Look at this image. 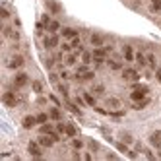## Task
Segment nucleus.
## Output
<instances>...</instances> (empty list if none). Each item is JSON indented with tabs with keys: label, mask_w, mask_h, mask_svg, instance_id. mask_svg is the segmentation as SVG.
<instances>
[{
	"label": "nucleus",
	"mask_w": 161,
	"mask_h": 161,
	"mask_svg": "<svg viewBox=\"0 0 161 161\" xmlns=\"http://www.w3.org/2000/svg\"><path fill=\"white\" fill-rule=\"evenodd\" d=\"M148 93H149V89H148L146 85H142V87H138V89H132L130 99H132V103H136V101H144L146 97H148Z\"/></svg>",
	"instance_id": "obj_1"
},
{
	"label": "nucleus",
	"mask_w": 161,
	"mask_h": 161,
	"mask_svg": "<svg viewBox=\"0 0 161 161\" xmlns=\"http://www.w3.org/2000/svg\"><path fill=\"white\" fill-rule=\"evenodd\" d=\"M43 146L39 144V142H29V146H27V151H29V155H33V157H41L43 155V149H41Z\"/></svg>",
	"instance_id": "obj_2"
},
{
	"label": "nucleus",
	"mask_w": 161,
	"mask_h": 161,
	"mask_svg": "<svg viewBox=\"0 0 161 161\" xmlns=\"http://www.w3.org/2000/svg\"><path fill=\"white\" fill-rule=\"evenodd\" d=\"M122 78L128 80V82H136V80L140 78V74H138V70H134V68H124L122 70Z\"/></svg>",
	"instance_id": "obj_3"
},
{
	"label": "nucleus",
	"mask_w": 161,
	"mask_h": 161,
	"mask_svg": "<svg viewBox=\"0 0 161 161\" xmlns=\"http://www.w3.org/2000/svg\"><path fill=\"white\" fill-rule=\"evenodd\" d=\"M2 101H4L6 107H16V105H17V95L12 93V91H6L4 97H2Z\"/></svg>",
	"instance_id": "obj_4"
},
{
	"label": "nucleus",
	"mask_w": 161,
	"mask_h": 161,
	"mask_svg": "<svg viewBox=\"0 0 161 161\" xmlns=\"http://www.w3.org/2000/svg\"><path fill=\"white\" fill-rule=\"evenodd\" d=\"M43 45H45V49H55V47H58V35H49V37H45V41H43Z\"/></svg>",
	"instance_id": "obj_5"
},
{
	"label": "nucleus",
	"mask_w": 161,
	"mask_h": 161,
	"mask_svg": "<svg viewBox=\"0 0 161 161\" xmlns=\"http://www.w3.org/2000/svg\"><path fill=\"white\" fill-rule=\"evenodd\" d=\"M37 142H39V144H41L43 148H51L52 144H55V140H52V136H51V134H41Z\"/></svg>",
	"instance_id": "obj_6"
},
{
	"label": "nucleus",
	"mask_w": 161,
	"mask_h": 161,
	"mask_svg": "<svg viewBox=\"0 0 161 161\" xmlns=\"http://www.w3.org/2000/svg\"><path fill=\"white\" fill-rule=\"evenodd\" d=\"M22 66H23V58H22L20 55L12 56V58H10V62H8V68H12V70H16V68H22Z\"/></svg>",
	"instance_id": "obj_7"
},
{
	"label": "nucleus",
	"mask_w": 161,
	"mask_h": 161,
	"mask_svg": "<svg viewBox=\"0 0 161 161\" xmlns=\"http://www.w3.org/2000/svg\"><path fill=\"white\" fill-rule=\"evenodd\" d=\"M149 144L154 146V148H157V149L161 148V130H155V132L149 136Z\"/></svg>",
	"instance_id": "obj_8"
},
{
	"label": "nucleus",
	"mask_w": 161,
	"mask_h": 161,
	"mask_svg": "<svg viewBox=\"0 0 161 161\" xmlns=\"http://www.w3.org/2000/svg\"><path fill=\"white\" fill-rule=\"evenodd\" d=\"M62 37L64 39H74V37H78V31L76 29H72V27H62Z\"/></svg>",
	"instance_id": "obj_9"
},
{
	"label": "nucleus",
	"mask_w": 161,
	"mask_h": 161,
	"mask_svg": "<svg viewBox=\"0 0 161 161\" xmlns=\"http://www.w3.org/2000/svg\"><path fill=\"white\" fill-rule=\"evenodd\" d=\"M35 124H37V117H23V120H22L23 128H33Z\"/></svg>",
	"instance_id": "obj_10"
},
{
	"label": "nucleus",
	"mask_w": 161,
	"mask_h": 161,
	"mask_svg": "<svg viewBox=\"0 0 161 161\" xmlns=\"http://www.w3.org/2000/svg\"><path fill=\"white\" fill-rule=\"evenodd\" d=\"M107 47H95L93 49V58H105L107 56Z\"/></svg>",
	"instance_id": "obj_11"
},
{
	"label": "nucleus",
	"mask_w": 161,
	"mask_h": 161,
	"mask_svg": "<svg viewBox=\"0 0 161 161\" xmlns=\"http://www.w3.org/2000/svg\"><path fill=\"white\" fill-rule=\"evenodd\" d=\"M27 76H25V74H17L16 78H14V84H16V87H22V85H25V84H27Z\"/></svg>",
	"instance_id": "obj_12"
},
{
	"label": "nucleus",
	"mask_w": 161,
	"mask_h": 161,
	"mask_svg": "<svg viewBox=\"0 0 161 161\" xmlns=\"http://www.w3.org/2000/svg\"><path fill=\"white\" fill-rule=\"evenodd\" d=\"M122 55H124V58H126L128 62L134 58V51H132V47H130V45H124V47H122Z\"/></svg>",
	"instance_id": "obj_13"
},
{
	"label": "nucleus",
	"mask_w": 161,
	"mask_h": 161,
	"mask_svg": "<svg viewBox=\"0 0 161 161\" xmlns=\"http://www.w3.org/2000/svg\"><path fill=\"white\" fill-rule=\"evenodd\" d=\"M107 107H109V109H119V107H120V99H119V97H109V99H107Z\"/></svg>",
	"instance_id": "obj_14"
},
{
	"label": "nucleus",
	"mask_w": 161,
	"mask_h": 161,
	"mask_svg": "<svg viewBox=\"0 0 161 161\" xmlns=\"http://www.w3.org/2000/svg\"><path fill=\"white\" fill-rule=\"evenodd\" d=\"M84 99H85V103H87L89 107H97V99H95V95H91V93H84Z\"/></svg>",
	"instance_id": "obj_15"
},
{
	"label": "nucleus",
	"mask_w": 161,
	"mask_h": 161,
	"mask_svg": "<svg viewBox=\"0 0 161 161\" xmlns=\"http://www.w3.org/2000/svg\"><path fill=\"white\" fill-rule=\"evenodd\" d=\"M93 78H95V74L89 72V70L84 72V74H80V76H76V80H82V82H89V80H93Z\"/></svg>",
	"instance_id": "obj_16"
},
{
	"label": "nucleus",
	"mask_w": 161,
	"mask_h": 161,
	"mask_svg": "<svg viewBox=\"0 0 161 161\" xmlns=\"http://www.w3.org/2000/svg\"><path fill=\"white\" fill-rule=\"evenodd\" d=\"M89 41H91V45H93V47H101V45H103V37H101V35H91V39H89Z\"/></svg>",
	"instance_id": "obj_17"
},
{
	"label": "nucleus",
	"mask_w": 161,
	"mask_h": 161,
	"mask_svg": "<svg viewBox=\"0 0 161 161\" xmlns=\"http://www.w3.org/2000/svg\"><path fill=\"white\" fill-rule=\"evenodd\" d=\"M136 62L140 64V68H144V66H148V58L144 56V52H138V55H136Z\"/></svg>",
	"instance_id": "obj_18"
},
{
	"label": "nucleus",
	"mask_w": 161,
	"mask_h": 161,
	"mask_svg": "<svg viewBox=\"0 0 161 161\" xmlns=\"http://www.w3.org/2000/svg\"><path fill=\"white\" fill-rule=\"evenodd\" d=\"M66 136H70V138H76V134H78V130H76V126L74 124H66Z\"/></svg>",
	"instance_id": "obj_19"
},
{
	"label": "nucleus",
	"mask_w": 161,
	"mask_h": 161,
	"mask_svg": "<svg viewBox=\"0 0 161 161\" xmlns=\"http://www.w3.org/2000/svg\"><path fill=\"white\" fill-rule=\"evenodd\" d=\"M47 29H49L51 33H56V31L60 29V23H58V22H55V20H51V23L47 25Z\"/></svg>",
	"instance_id": "obj_20"
},
{
	"label": "nucleus",
	"mask_w": 161,
	"mask_h": 161,
	"mask_svg": "<svg viewBox=\"0 0 161 161\" xmlns=\"http://www.w3.org/2000/svg\"><path fill=\"white\" fill-rule=\"evenodd\" d=\"M52 130H55V128H52V124H49V122L41 124V128H39V132H41V134H51Z\"/></svg>",
	"instance_id": "obj_21"
},
{
	"label": "nucleus",
	"mask_w": 161,
	"mask_h": 161,
	"mask_svg": "<svg viewBox=\"0 0 161 161\" xmlns=\"http://www.w3.org/2000/svg\"><path fill=\"white\" fill-rule=\"evenodd\" d=\"M49 115H51V119H52V120H60V117H62L60 111L56 109V107H55V109H51V111H49Z\"/></svg>",
	"instance_id": "obj_22"
},
{
	"label": "nucleus",
	"mask_w": 161,
	"mask_h": 161,
	"mask_svg": "<svg viewBox=\"0 0 161 161\" xmlns=\"http://www.w3.org/2000/svg\"><path fill=\"white\" fill-rule=\"evenodd\" d=\"M49 117H51V115H47V113H39V115H37V122H39V124H45V122L49 120Z\"/></svg>",
	"instance_id": "obj_23"
},
{
	"label": "nucleus",
	"mask_w": 161,
	"mask_h": 161,
	"mask_svg": "<svg viewBox=\"0 0 161 161\" xmlns=\"http://www.w3.org/2000/svg\"><path fill=\"white\" fill-rule=\"evenodd\" d=\"M109 117H115V119H120V117H124V111H120V109H115V111H109Z\"/></svg>",
	"instance_id": "obj_24"
},
{
	"label": "nucleus",
	"mask_w": 161,
	"mask_h": 161,
	"mask_svg": "<svg viewBox=\"0 0 161 161\" xmlns=\"http://www.w3.org/2000/svg\"><path fill=\"white\" fill-rule=\"evenodd\" d=\"M161 10V0H151V12H159Z\"/></svg>",
	"instance_id": "obj_25"
},
{
	"label": "nucleus",
	"mask_w": 161,
	"mask_h": 161,
	"mask_svg": "<svg viewBox=\"0 0 161 161\" xmlns=\"http://www.w3.org/2000/svg\"><path fill=\"white\" fill-rule=\"evenodd\" d=\"M120 140L124 142V144H132V142H134L132 136H130V134H126V132H122V134H120Z\"/></svg>",
	"instance_id": "obj_26"
},
{
	"label": "nucleus",
	"mask_w": 161,
	"mask_h": 161,
	"mask_svg": "<svg viewBox=\"0 0 161 161\" xmlns=\"http://www.w3.org/2000/svg\"><path fill=\"white\" fill-rule=\"evenodd\" d=\"M76 56H78V52H74V55H68V56H66V64H68V66L76 64Z\"/></svg>",
	"instance_id": "obj_27"
},
{
	"label": "nucleus",
	"mask_w": 161,
	"mask_h": 161,
	"mask_svg": "<svg viewBox=\"0 0 161 161\" xmlns=\"http://www.w3.org/2000/svg\"><path fill=\"white\" fill-rule=\"evenodd\" d=\"M72 148H74V149H82V148H84V142L78 140V138H74V140H72Z\"/></svg>",
	"instance_id": "obj_28"
},
{
	"label": "nucleus",
	"mask_w": 161,
	"mask_h": 161,
	"mask_svg": "<svg viewBox=\"0 0 161 161\" xmlns=\"http://www.w3.org/2000/svg\"><path fill=\"white\" fill-rule=\"evenodd\" d=\"M107 64H109L111 70H120V62H117V60H109Z\"/></svg>",
	"instance_id": "obj_29"
},
{
	"label": "nucleus",
	"mask_w": 161,
	"mask_h": 161,
	"mask_svg": "<svg viewBox=\"0 0 161 161\" xmlns=\"http://www.w3.org/2000/svg\"><path fill=\"white\" fill-rule=\"evenodd\" d=\"M31 87H33V91H35V93H41V91H43V84H41V82H33Z\"/></svg>",
	"instance_id": "obj_30"
},
{
	"label": "nucleus",
	"mask_w": 161,
	"mask_h": 161,
	"mask_svg": "<svg viewBox=\"0 0 161 161\" xmlns=\"http://www.w3.org/2000/svg\"><path fill=\"white\" fill-rule=\"evenodd\" d=\"M66 105H68V109L72 111V113H76V115H82V111H80V109H78V107H76L74 103H70V101H66Z\"/></svg>",
	"instance_id": "obj_31"
},
{
	"label": "nucleus",
	"mask_w": 161,
	"mask_h": 161,
	"mask_svg": "<svg viewBox=\"0 0 161 161\" xmlns=\"http://www.w3.org/2000/svg\"><path fill=\"white\" fill-rule=\"evenodd\" d=\"M93 58V55H89V52H82V60H84V64H89Z\"/></svg>",
	"instance_id": "obj_32"
},
{
	"label": "nucleus",
	"mask_w": 161,
	"mask_h": 161,
	"mask_svg": "<svg viewBox=\"0 0 161 161\" xmlns=\"http://www.w3.org/2000/svg\"><path fill=\"white\" fill-rule=\"evenodd\" d=\"M58 91H60V93H62V95H64L66 99H68V87H66V85H62V84H58Z\"/></svg>",
	"instance_id": "obj_33"
},
{
	"label": "nucleus",
	"mask_w": 161,
	"mask_h": 161,
	"mask_svg": "<svg viewBox=\"0 0 161 161\" xmlns=\"http://www.w3.org/2000/svg\"><path fill=\"white\" fill-rule=\"evenodd\" d=\"M103 91H105V87H103L101 84H95V85H93V93H99V95H101Z\"/></svg>",
	"instance_id": "obj_34"
},
{
	"label": "nucleus",
	"mask_w": 161,
	"mask_h": 161,
	"mask_svg": "<svg viewBox=\"0 0 161 161\" xmlns=\"http://www.w3.org/2000/svg\"><path fill=\"white\" fill-rule=\"evenodd\" d=\"M82 47V41H80V37H74L72 39V49H80Z\"/></svg>",
	"instance_id": "obj_35"
},
{
	"label": "nucleus",
	"mask_w": 161,
	"mask_h": 161,
	"mask_svg": "<svg viewBox=\"0 0 161 161\" xmlns=\"http://www.w3.org/2000/svg\"><path fill=\"white\" fill-rule=\"evenodd\" d=\"M146 58H148V64H149L151 68H155V56H154V55H148Z\"/></svg>",
	"instance_id": "obj_36"
},
{
	"label": "nucleus",
	"mask_w": 161,
	"mask_h": 161,
	"mask_svg": "<svg viewBox=\"0 0 161 161\" xmlns=\"http://www.w3.org/2000/svg\"><path fill=\"white\" fill-rule=\"evenodd\" d=\"M84 72H87V64H82V66H78V70H76V76L84 74Z\"/></svg>",
	"instance_id": "obj_37"
},
{
	"label": "nucleus",
	"mask_w": 161,
	"mask_h": 161,
	"mask_svg": "<svg viewBox=\"0 0 161 161\" xmlns=\"http://www.w3.org/2000/svg\"><path fill=\"white\" fill-rule=\"evenodd\" d=\"M89 149H91V151H99V144H97V142H89Z\"/></svg>",
	"instance_id": "obj_38"
},
{
	"label": "nucleus",
	"mask_w": 161,
	"mask_h": 161,
	"mask_svg": "<svg viewBox=\"0 0 161 161\" xmlns=\"http://www.w3.org/2000/svg\"><path fill=\"white\" fill-rule=\"evenodd\" d=\"M56 130H58L60 134H64V132H66V124H62V122H58V124H56Z\"/></svg>",
	"instance_id": "obj_39"
},
{
	"label": "nucleus",
	"mask_w": 161,
	"mask_h": 161,
	"mask_svg": "<svg viewBox=\"0 0 161 161\" xmlns=\"http://www.w3.org/2000/svg\"><path fill=\"white\" fill-rule=\"evenodd\" d=\"M62 51H64V52H70V51H72V45H68V43H62Z\"/></svg>",
	"instance_id": "obj_40"
},
{
	"label": "nucleus",
	"mask_w": 161,
	"mask_h": 161,
	"mask_svg": "<svg viewBox=\"0 0 161 161\" xmlns=\"http://www.w3.org/2000/svg\"><path fill=\"white\" fill-rule=\"evenodd\" d=\"M93 64H95L97 68H101V66H103V58H93Z\"/></svg>",
	"instance_id": "obj_41"
},
{
	"label": "nucleus",
	"mask_w": 161,
	"mask_h": 161,
	"mask_svg": "<svg viewBox=\"0 0 161 161\" xmlns=\"http://www.w3.org/2000/svg\"><path fill=\"white\" fill-rule=\"evenodd\" d=\"M2 17H4V20H8V17H10V12H8V8H2Z\"/></svg>",
	"instance_id": "obj_42"
},
{
	"label": "nucleus",
	"mask_w": 161,
	"mask_h": 161,
	"mask_svg": "<svg viewBox=\"0 0 161 161\" xmlns=\"http://www.w3.org/2000/svg\"><path fill=\"white\" fill-rule=\"evenodd\" d=\"M60 78H62V80H68V78H70V74H68V72H64V70H62V72H60Z\"/></svg>",
	"instance_id": "obj_43"
},
{
	"label": "nucleus",
	"mask_w": 161,
	"mask_h": 161,
	"mask_svg": "<svg viewBox=\"0 0 161 161\" xmlns=\"http://www.w3.org/2000/svg\"><path fill=\"white\" fill-rule=\"evenodd\" d=\"M49 99H51V101H52V103H56V105H60V101H58V99H56V97H55V95H51V97H49Z\"/></svg>",
	"instance_id": "obj_44"
},
{
	"label": "nucleus",
	"mask_w": 161,
	"mask_h": 161,
	"mask_svg": "<svg viewBox=\"0 0 161 161\" xmlns=\"http://www.w3.org/2000/svg\"><path fill=\"white\" fill-rule=\"evenodd\" d=\"M51 82H52V84H56V82H58V78H56L55 74H51Z\"/></svg>",
	"instance_id": "obj_45"
},
{
	"label": "nucleus",
	"mask_w": 161,
	"mask_h": 161,
	"mask_svg": "<svg viewBox=\"0 0 161 161\" xmlns=\"http://www.w3.org/2000/svg\"><path fill=\"white\" fill-rule=\"evenodd\" d=\"M155 76H157V80H159V84H161V68H157V72H155Z\"/></svg>",
	"instance_id": "obj_46"
}]
</instances>
